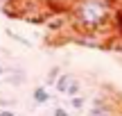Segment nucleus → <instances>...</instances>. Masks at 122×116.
<instances>
[{
	"label": "nucleus",
	"instance_id": "obj_8",
	"mask_svg": "<svg viewBox=\"0 0 122 116\" xmlns=\"http://www.w3.org/2000/svg\"><path fill=\"white\" fill-rule=\"evenodd\" d=\"M59 75H61V68L59 66H52L48 73H45V87H54L57 80H59Z\"/></svg>",
	"mask_w": 122,
	"mask_h": 116
},
{
	"label": "nucleus",
	"instance_id": "obj_4",
	"mask_svg": "<svg viewBox=\"0 0 122 116\" xmlns=\"http://www.w3.org/2000/svg\"><path fill=\"white\" fill-rule=\"evenodd\" d=\"M50 91H48V87H36L34 91H32V100H34L36 105H45V103H50Z\"/></svg>",
	"mask_w": 122,
	"mask_h": 116
},
{
	"label": "nucleus",
	"instance_id": "obj_13",
	"mask_svg": "<svg viewBox=\"0 0 122 116\" xmlns=\"http://www.w3.org/2000/svg\"><path fill=\"white\" fill-rule=\"evenodd\" d=\"M0 116H16V114H14V109H7V107H2V109H0Z\"/></svg>",
	"mask_w": 122,
	"mask_h": 116
},
{
	"label": "nucleus",
	"instance_id": "obj_6",
	"mask_svg": "<svg viewBox=\"0 0 122 116\" xmlns=\"http://www.w3.org/2000/svg\"><path fill=\"white\" fill-rule=\"evenodd\" d=\"M70 80H72V73H61V75H59L57 84H54V89H57L59 96H66V89H68V82Z\"/></svg>",
	"mask_w": 122,
	"mask_h": 116
},
{
	"label": "nucleus",
	"instance_id": "obj_3",
	"mask_svg": "<svg viewBox=\"0 0 122 116\" xmlns=\"http://www.w3.org/2000/svg\"><path fill=\"white\" fill-rule=\"evenodd\" d=\"M5 73H7V82L9 84H14V87H20V84H25V80H27V75H25V71L23 68H5Z\"/></svg>",
	"mask_w": 122,
	"mask_h": 116
},
{
	"label": "nucleus",
	"instance_id": "obj_11",
	"mask_svg": "<svg viewBox=\"0 0 122 116\" xmlns=\"http://www.w3.org/2000/svg\"><path fill=\"white\" fill-rule=\"evenodd\" d=\"M7 34H9V36H11V39H14V41H18V43H20V46H25V48H30V46H32V41H27V39H23V36H20V34H14V32H11V30H7Z\"/></svg>",
	"mask_w": 122,
	"mask_h": 116
},
{
	"label": "nucleus",
	"instance_id": "obj_12",
	"mask_svg": "<svg viewBox=\"0 0 122 116\" xmlns=\"http://www.w3.org/2000/svg\"><path fill=\"white\" fill-rule=\"evenodd\" d=\"M54 116H70L66 107H54Z\"/></svg>",
	"mask_w": 122,
	"mask_h": 116
},
{
	"label": "nucleus",
	"instance_id": "obj_1",
	"mask_svg": "<svg viewBox=\"0 0 122 116\" xmlns=\"http://www.w3.org/2000/svg\"><path fill=\"white\" fill-rule=\"evenodd\" d=\"M115 5L113 0H75L70 12V25L79 34H100L111 27Z\"/></svg>",
	"mask_w": 122,
	"mask_h": 116
},
{
	"label": "nucleus",
	"instance_id": "obj_7",
	"mask_svg": "<svg viewBox=\"0 0 122 116\" xmlns=\"http://www.w3.org/2000/svg\"><path fill=\"white\" fill-rule=\"evenodd\" d=\"M79 93H81V82L72 75V80L68 82V89H66V96H68V98H72V96H79Z\"/></svg>",
	"mask_w": 122,
	"mask_h": 116
},
{
	"label": "nucleus",
	"instance_id": "obj_15",
	"mask_svg": "<svg viewBox=\"0 0 122 116\" xmlns=\"http://www.w3.org/2000/svg\"><path fill=\"white\" fill-rule=\"evenodd\" d=\"M118 116H122V109H120V112H118Z\"/></svg>",
	"mask_w": 122,
	"mask_h": 116
},
{
	"label": "nucleus",
	"instance_id": "obj_14",
	"mask_svg": "<svg viewBox=\"0 0 122 116\" xmlns=\"http://www.w3.org/2000/svg\"><path fill=\"white\" fill-rule=\"evenodd\" d=\"M2 77H5V68L0 66V80H2Z\"/></svg>",
	"mask_w": 122,
	"mask_h": 116
},
{
	"label": "nucleus",
	"instance_id": "obj_2",
	"mask_svg": "<svg viewBox=\"0 0 122 116\" xmlns=\"http://www.w3.org/2000/svg\"><path fill=\"white\" fill-rule=\"evenodd\" d=\"M118 112L120 109L113 100H109L106 96H97L88 109V116H118Z\"/></svg>",
	"mask_w": 122,
	"mask_h": 116
},
{
	"label": "nucleus",
	"instance_id": "obj_10",
	"mask_svg": "<svg viewBox=\"0 0 122 116\" xmlns=\"http://www.w3.org/2000/svg\"><path fill=\"white\" fill-rule=\"evenodd\" d=\"M84 105H86V100H84L81 96H72V98H70V107L72 109H81Z\"/></svg>",
	"mask_w": 122,
	"mask_h": 116
},
{
	"label": "nucleus",
	"instance_id": "obj_9",
	"mask_svg": "<svg viewBox=\"0 0 122 116\" xmlns=\"http://www.w3.org/2000/svg\"><path fill=\"white\" fill-rule=\"evenodd\" d=\"M20 0H0V12H5V14H14V5H18Z\"/></svg>",
	"mask_w": 122,
	"mask_h": 116
},
{
	"label": "nucleus",
	"instance_id": "obj_5",
	"mask_svg": "<svg viewBox=\"0 0 122 116\" xmlns=\"http://www.w3.org/2000/svg\"><path fill=\"white\" fill-rule=\"evenodd\" d=\"M111 27H113V32L122 39V7H115L113 18H111Z\"/></svg>",
	"mask_w": 122,
	"mask_h": 116
}]
</instances>
